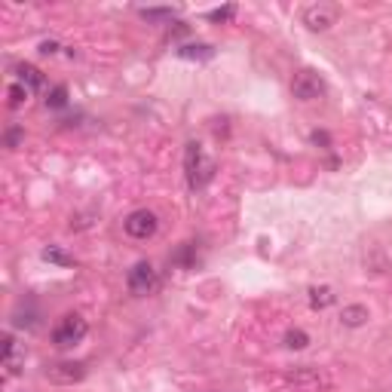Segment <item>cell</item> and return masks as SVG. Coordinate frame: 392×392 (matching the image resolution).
I'll return each instance as SVG.
<instances>
[{"mask_svg": "<svg viewBox=\"0 0 392 392\" xmlns=\"http://www.w3.org/2000/svg\"><path fill=\"white\" fill-rule=\"evenodd\" d=\"M184 172H187L190 190H203L212 181V175H215V162L205 156L199 141H190L187 151H184Z\"/></svg>", "mask_w": 392, "mask_h": 392, "instance_id": "obj_1", "label": "cell"}, {"mask_svg": "<svg viewBox=\"0 0 392 392\" xmlns=\"http://www.w3.org/2000/svg\"><path fill=\"white\" fill-rule=\"evenodd\" d=\"M89 334V322L80 316V312H68V316L59 319V325L53 328V344L59 349H68V346H77L83 337Z\"/></svg>", "mask_w": 392, "mask_h": 392, "instance_id": "obj_2", "label": "cell"}, {"mask_svg": "<svg viewBox=\"0 0 392 392\" xmlns=\"http://www.w3.org/2000/svg\"><path fill=\"white\" fill-rule=\"evenodd\" d=\"M126 285H129V291L135 297H147V295H153V291H156L160 276H156V270H153L151 261H138L129 270V276H126Z\"/></svg>", "mask_w": 392, "mask_h": 392, "instance_id": "obj_3", "label": "cell"}, {"mask_svg": "<svg viewBox=\"0 0 392 392\" xmlns=\"http://www.w3.org/2000/svg\"><path fill=\"white\" fill-rule=\"evenodd\" d=\"M291 95H295L297 102H316V98L325 95V80L310 68L297 71L295 80H291Z\"/></svg>", "mask_w": 392, "mask_h": 392, "instance_id": "obj_4", "label": "cell"}, {"mask_svg": "<svg viewBox=\"0 0 392 392\" xmlns=\"http://www.w3.org/2000/svg\"><path fill=\"white\" fill-rule=\"evenodd\" d=\"M123 230L129 233L132 239H151L153 233L160 230V218H156L151 209H135L132 215L123 221Z\"/></svg>", "mask_w": 392, "mask_h": 392, "instance_id": "obj_5", "label": "cell"}, {"mask_svg": "<svg viewBox=\"0 0 392 392\" xmlns=\"http://www.w3.org/2000/svg\"><path fill=\"white\" fill-rule=\"evenodd\" d=\"M340 19V10L334 3H312L304 10V25L310 28V31H328V28H334Z\"/></svg>", "mask_w": 392, "mask_h": 392, "instance_id": "obj_6", "label": "cell"}, {"mask_svg": "<svg viewBox=\"0 0 392 392\" xmlns=\"http://www.w3.org/2000/svg\"><path fill=\"white\" fill-rule=\"evenodd\" d=\"M44 374H46V380L71 386V383H80L86 377V365L83 362H53V365H46Z\"/></svg>", "mask_w": 392, "mask_h": 392, "instance_id": "obj_7", "label": "cell"}, {"mask_svg": "<svg viewBox=\"0 0 392 392\" xmlns=\"http://www.w3.org/2000/svg\"><path fill=\"white\" fill-rule=\"evenodd\" d=\"M285 383H288V386H295V389H301V392H312V389L325 386L328 380H325V374H322V371H316V368L304 365V368L288 371V377H285Z\"/></svg>", "mask_w": 392, "mask_h": 392, "instance_id": "obj_8", "label": "cell"}, {"mask_svg": "<svg viewBox=\"0 0 392 392\" xmlns=\"http://www.w3.org/2000/svg\"><path fill=\"white\" fill-rule=\"evenodd\" d=\"M22 365H25V349L16 344L12 334H3V368H6V377H16Z\"/></svg>", "mask_w": 392, "mask_h": 392, "instance_id": "obj_9", "label": "cell"}, {"mask_svg": "<svg viewBox=\"0 0 392 392\" xmlns=\"http://www.w3.org/2000/svg\"><path fill=\"white\" fill-rule=\"evenodd\" d=\"M16 74H19V83L28 89V92H37V89H44V74H40L34 65H16Z\"/></svg>", "mask_w": 392, "mask_h": 392, "instance_id": "obj_10", "label": "cell"}, {"mask_svg": "<svg viewBox=\"0 0 392 392\" xmlns=\"http://www.w3.org/2000/svg\"><path fill=\"white\" fill-rule=\"evenodd\" d=\"M368 319H371V312H368V306H362V304H349V306H344V312H340V322L346 328H362Z\"/></svg>", "mask_w": 392, "mask_h": 392, "instance_id": "obj_11", "label": "cell"}, {"mask_svg": "<svg viewBox=\"0 0 392 392\" xmlns=\"http://www.w3.org/2000/svg\"><path fill=\"white\" fill-rule=\"evenodd\" d=\"M215 55V49L209 44H187V46H178V59H187V62H205Z\"/></svg>", "mask_w": 392, "mask_h": 392, "instance_id": "obj_12", "label": "cell"}, {"mask_svg": "<svg viewBox=\"0 0 392 392\" xmlns=\"http://www.w3.org/2000/svg\"><path fill=\"white\" fill-rule=\"evenodd\" d=\"M178 16L175 6H151V10H141V19H147V22H172Z\"/></svg>", "mask_w": 392, "mask_h": 392, "instance_id": "obj_13", "label": "cell"}, {"mask_svg": "<svg viewBox=\"0 0 392 392\" xmlns=\"http://www.w3.org/2000/svg\"><path fill=\"white\" fill-rule=\"evenodd\" d=\"M328 304H334V291L322 285V288H310V306H316V310H325Z\"/></svg>", "mask_w": 392, "mask_h": 392, "instance_id": "obj_14", "label": "cell"}, {"mask_svg": "<svg viewBox=\"0 0 392 392\" xmlns=\"http://www.w3.org/2000/svg\"><path fill=\"white\" fill-rule=\"evenodd\" d=\"M65 104H68V89H65V86H53V89H49V95H46V108L59 111V108H65Z\"/></svg>", "mask_w": 392, "mask_h": 392, "instance_id": "obj_15", "label": "cell"}, {"mask_svg": "<svg viewBox=\"0 0 392 392\" xmlns=\"http://www.w3.org/2000/svg\"><path fill=\"white\" fill-rule=\"evenodd\" d=\"M306 344H310V337H306V331H301V328H291V331L285 334V346L288 349H304Z\"/></svg>", "mask_w": 392, "mask_h": 392, "instance_id": "obj_16", "label": "cell"}, {"mask_svg": "<svg viewBox=\"0 0 392 392\" xmlns=\"http://www.w3.org/2000/svg\"><path fill=\"white\" fill-rule=\"evenodd\" d=\"M28 95H31V92H28L22 83H12V86H10V108H12V111L22 108V104L28 102Z\"/></svg>", "mask_w": 392, "mask_h": 392, "instance_id": "obj_17", "label": "cell"}, {"mask_svg": "<svg viewBox=\"0 0 392 392\" xmlns=\"http://www.w3.org/2000/svg\"><path fill=\"white\" fill-rule=\"evenodd\" d=\"M233 16H236V6L227 3V6H221V10H212V12H209V22L221 25V22H230Z\"/></svg>", "mask_w": 392, "mask_h": 392, "instance_id": "obj_18", "label": "cell"}, {"mask_svg": "<svg viewBox=\"0 0 392 392\" xmlns=\"http://www.w3.org/2000/svg\"><path fill=\"white\" fill-rule=\"evenodd\" d=\"M44 258H46V261H53V263H65V267L71 263V258H68V254H62V252H59V248H55V245L44 248Z\"/></svg>", "mask_w": 392, "mask_h": 392, "instance_id": "obj_19", "label": "cell"}, {"mask_svg": "<svg viewBox=\"0 0 392 392\" xmlns=\"http://www.w3.org/2000/svg\"><path fill=\"white\" fill-rule=\"evenodd\" d=\"M19 141H22V129H19V126H12V129L6 132V147H16Z\"/></svg>", "mask_w": 392, "mask_h": 392, "instance_id": "obj_20", "label": "cell"}, {"mask_svg": "<svg viewBox=\"0 0 392 392\" xmlns=\"http://www.w3.org/2000/svg\"><path fill=\"white\" fill-rule=\"evenodd\" d=\"M40 53H44V55H55V53H59V44H55V40H44V44H40Z\"/></svg>", "mask_w": 392, "mask_h": 392, "instance_id": "obj_21", "label": "cell"}]
</instances>
